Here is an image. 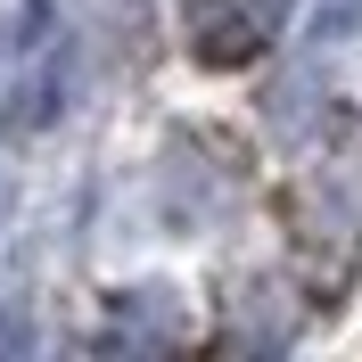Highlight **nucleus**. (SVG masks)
Returning a JSON list of instances; mask_svg holds the SVG:
<instances>
[{
  "mask_svg": "<svg viewBox=\"0 0 362 362\" xmlns=\"http://www.w3.org/2000/svg\"><path fill=\"white\" fill-rule=\"evenodd\" d=\"M280 8L288 0H181V25H189V42H198L206 66H239L247 49L272 42Z\"/></svg>",
  "mask_w": 362,
  "mask_h": 362,
  "instance_id": "1",
  "label": "nucleus"
}]
</instances>
